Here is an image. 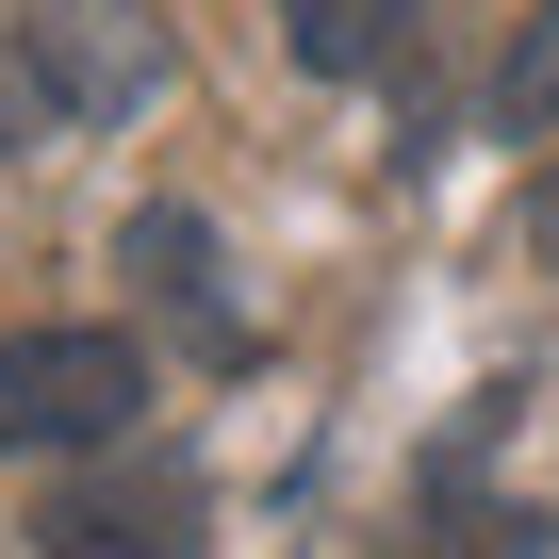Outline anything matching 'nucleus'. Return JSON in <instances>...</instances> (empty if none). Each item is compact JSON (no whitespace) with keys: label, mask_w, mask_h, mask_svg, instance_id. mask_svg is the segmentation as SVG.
I'll use <instances>...</instances> for the list:
<instances>
[{"label":"nucleus","mask_w":559,"mask_h":559,"mask_svg":"<svg viewBox=\"0 0 559 559\" xmlns=\"http://www.w3.org/2000/svg\"><path fill=\"white\" fill-rule=\"evenodd\" d=\"M526 247H543V263H559V181H543V198H526Z\"/></svg>","instance_id":"6e6552de"},{"label":"nucleus","mask_w":559,"mask_h":559,"mask_svg":"<svg viewBox=\"0 0 559 559\" xmlns=\"http://www.w3.org/2000/svg\"><path fill=\"white\" fill-rule=\"evenodd\" d=\"M34 543L50 559H198L214 543V493H198L181 444H83V461H50Z\"/></svg>","instance_id":"f257e3e1"},{"label":"nucleus","mask_w":559,"mask_h":559,"mask_svg":"<svg viewBox=\"0 0 559 559\" xmlns=\"http://www.w3.org/2000/svg\"><path fill=\"white\" fill-rule=\"evenodd\" d=\"M0 50L34 67V99L67 116V132H116V116H148L165 99V17L148 0H0Z\"/></svg>","instance_id":"f03ea898"},{"label":"nucleus","mask_w":559,"mask_h":559,"mask_svg":"<svg viewBox=\"0 0 559 559\" xmlns=\"http://www.w3.org/2000/svg\"><path fill=\"white\" fill-rule=\"evenodd\" d=\"M493 132H510V148L559 132V0H526V34H510V67H493Z\"/></svg>","instance_id":"0eeeda50"},{"label":"nucleus","mask_w":559,"mask_h":559,"mask_svg":"<svg viewBox=\"0 0 559 559\" xmlns=\"http://www.w3.org/2000/svg\"><path fill=\"white\" fill-rule=\"evenodd\" d=\"M132 280L181 313L198 362H247V313H230V280H214V230H198V214H132Z\"/></svg>","instance_id":"39448f33"},{"label":"nucleus","mask_w":559,"mask_h":559,"mask_svg":"<svg viewBox=\"0 0 559 559\" xmlns=\"http://www.w3.org/2000/svg\"><path fill=\"white\" fill-rule=\"evenodd\" d=\"M379 559H559V510H526V493H493V477H428Z\"/></svg>","instance_id":"20e7f679"},{"label":"nucleus","mask_w":559,"mask_h":559,"mask_svg":"<svg viewBox=\"0 0 559 559\" xmlns=\"http://www.w3.org/2000/svg\"><path fill=\"white\" fill-rule=\"evenodd\" d=\"M132 412H148V346L132 330H17L0 346V461L132 444Z\"/></svg>","instance_id":"7ed1b4c3"},{"label":"nucleus","mask_w":559,"mask_h":559,"mask_svg":"<svg viewBox=\"0 0 559 559\" xmlns=\"http://www.w3.org/2000/svg\"><path fill=\"white\" fill-rule=\"evenodd\" d=\"M412 34H428V0H280V50L313 83H379Z\"/></svg>","instance_id":"423d86ee"}]
</instances>
